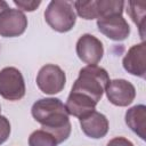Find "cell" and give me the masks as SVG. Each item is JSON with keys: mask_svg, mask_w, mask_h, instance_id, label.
Wrapping results in <instances>:
<instances>
[{"mask_svg": "<svg viewBox=\"0 0 146 146\" xmlns=\"http://www.w3.org/2000/svg\"><path fill=\"white\" fill-rule=\"evenodd\" d=\"M66 83L65 72L55 64H47L42 66L36 75V84L39 89L47 95H55L60 92Z\"/></svg>", "mask_w": 146, "mask_h": 146, "instance_id": "cell-6", "label": "cell"}, {"mask_svg": "<svg viewBox=\"0 0 146 146\" xmlns=\"http://www.w3.org/2000/svg\"><path fill=\"white\" fill-rule=\"evenodd\" d=\"M29 145L30 146H57V141L50 133L40 129V130L33 131L30 135Z\"/></svg>", "mask_w": 146, "mask_h": 146, "instance_id": "cell-16", "label": "cell"}, {"mask_svg": "<svg viewBox=\"0 0 146 146\" xmlns=\"http://www.w3.org/2000/svg\"><path fill=\"white\" fill-rule=\"evenodd\" d=\"M123 68L136 76L145 79L146 74V44L145 42H140L138 44L132 46L128 52L125 54L122 60Z\"/></svg>", "mask_w": 146, "mask_h": 146, "instance_id": "cell-11", "label": "cell"}, {"mask_svg": "<svg viewBox=\"0 0 146 146\" xmlns=\"http://www.w3.org/2000/svg\"><path fill=\"white\" fill-rule=\"evenodd\" d=\"M106 146H133V144L124 137H115L111 139Z\"/></svg>", "mask_w": 146, "mask_h": 146, "instance_id": "cell-19", "label": "cell"}, {"mask_svg": "<svg viewBox=\"0 0 146 146\" xmlns=\"http://www.w3.org/2000/svg\"><path fill=\"white\" fill-rule=\"evenodd\" d=\"M9 8V6H8V3L6 2V1H2V0H0V15L5 11V10H7Z\"/></svg>", "mask_w": 146, "mask_h": 146, "instance_id": "cell-20", "label": "cell"}, {"mask_svg": "<svg viewBox=\"0 0 146 146\" xmlns=\"http://www.w3.org/2000/svg\"><path fill=\"white\" fill-rule=\"evenodd\" d=\"M27 18L19 9L8 8L0 15V35L3 38H15L25 32Z\"/></svg>", "mask_w": 146, "mask_h": 146, "instance_id": "cell-7", "label": "cell"}, {"mask_svg": "<svg viewBox=\"0 0 146 146\" xmlns=\"http://www.w3.org/2000/svg\"><path fill=\"white\" fill-rule=\"evenodd\" d=\"M110 81L108 73L105 68L97 65H87L80 70L71 91L80 92L91 98L95 103H98Z\"/></svg>", "mask_w": 146, "mask_h": 146, "instance_id": "cell-2", "label": "cell"}, {"mask_svg": "<svg viewBox=\"0 0 146 146\" xmlns=\"http://www.w3.org/2000/svg\"><path fill=\"white\" fill-rule=\"evenodd\" d=\"M9 135H10V122L6 116L0 115V145L8 139Z\"/></svg>", "mask_w": 146, "mask_h": 146, "instance_id": "cell-17", "label": "cell"}, {"mask_svg": "<svg viewBox=\"0 0 146 146\" xmlns=\"http://www.w3.org/2000/svg\"><path fill=\"white\" fill-rule=\"evenodd\" d=\"M14 3L19 9H22L24 11H33L40 6L41 1H39V0L38 1H34V0H14Z\"/></svg>", "mask_w": 146, "mask_h": 146, "instance_id": "cell-18", "label": "cell"}, {"mask_svg": "<svg viewBox=\"0 0 146 146\" xmlns=\"http://www.w3.org/2000/svg\"><path fill=\"white\" fill-rule=\"evenodd\" d=\"M107 99L115 106L125 107L130 105L136 97L133 84L124 79H115L108 82L105 89Z\"/></svg>", "mask_w": 146, "mask_h": 146, "instance_id": "cell-9", "label": "cell"}, {"mask_svg": "<svg viewBox=\"0 0 146 146\" xmlns=\"http://www.w3.org/2000/svg\"><path fill=\"white\" fill-rule=\"evenodd\" d=\"M97 27L100 33L114 41L125 40L130 34V26L122 15H111L97 19Z\"/></svg>", "mask_w": 146, "mask_h": 146, "instance_id": "cell-10", "label": "cell"}, {"mask_svg": "<svg viewBox=\"0 0 146 146\" xmlns=\"http://www.w3.org/2000/svg\"><path fill=\"white\" fill-rule=\"evenodd\" d=\"M0 112H1V105H0Z\"/></svg>", "mask_w": 146, "mask_h": 146, "instance_id": "cell-21", "label": "cell"}, {"mask_svg": "<svg viewBox=\"0 0 146 146\" xmlns=\"http://www.w3.org/2000/svg\"><path fill=\"white\" fill-rule=\"evenodd\" d=\"M128 14L131 17L132 22L139 27L140 36L144 41L145 38V2H135L129 1L128 2Z\"/></svg>", "mask_w": 146, "mask_h": 146, "instance_id": "cell-15", "label": "cell"}, {"mask_svg": "<svg viewBox=\"0 0 146 146\" xmlns=\"http://www.w3.org/2000/svg\"><path fill=\"white\" fill-rule=\"evenodd\" d=\"M79 120H80L81 130L89 138L99 139V138L105 137L108 132L110 123H108L107 117L97 111H94L90 114Z\"/></svg>", "mask_w": 146, "mask_h": 146, "instance_id": "cell-12", "label": "cell"}, {"mask_svg": "<svg viewBox=\"0 0 146 146\" xmlns=\"http://www.w3.org/2000/svg\"><path fill=\"white\" fill-rule=\"evenodd\" d=\"M96 105H97V103H95L91 98H89L80 92L71 91L67 97L65 107L70 115L81 119V117L90 114L91 112L96 111L95 110Z\"/></svg>", "mask_w": 146, "mask_h": 146, "instance_id": "cell-13", "label": "cell"}, {"mask_svg": "<svg viewBox=\"0 0 146 146\" xmlns=\"http://www.w3.org/2000/svg\"><path fill=\"white\" fill-rule=\"evenodd\" d=\"M32 116L41 124L42 130L50 133L57 144L65 141L71 135V122L64 103L58 98H42L31 108Z\"/></svg>", "mask_w": 146, "mask_h": 146, "instance_id": "cell-1", "label": "cell"}, {"mask_svg": "<svg viewBox=\"0 0 146 146\" xmlns=\"http://www.w3.org/2000/svg\"><path fill=\"white\" fill-rule=\"evenodd\" d=\"M125 123L131 131L144 140L146 129V106L140 104L129 108L125 113Z\"/></svg>", "mask_w": 146, "mask_h": 146, "instance_id": "cell-14", "label": "cell"}, {"mask_svg": "<svg viewBox=\"0 0 146 146\" xmlns=\"http://www.w3.org/2000/svg\"><path fill=\"white\" fill-rule=\"evenodd\" d=\"M44 19L52 30L59 33L71 31L76 22L74 3L66 0L50 1L44 11Z\"/></svg>", "mask_w": 146, "mask_h": 146, "instance_id": "cell-3", "label": "cell"}, {"mask_svg": "<svg viewBox=\"0 0 146 146\" xmlns=\"http://www.w3.org/2000/svg\"><path fill=\"white\" fill-rule=\"evenodd\" d=\"M76 55L83 63L97 65L104 55L103 43L95 35L86 33L81 35L76 42Z\"/></svg>", "mask_w": 146, "mask_h": 146, "instance_id": "cell-8", "label": "cell"}, {"mask_svg": "<svg viewBox=\"0 0 146 146\" xmlns=\"http://www.w3.org/2000/svg\"><path fill=\"white\" fill-rule=\"evenodd\" d=\"M25 95V82L19 70L5 67L0 71V96L7 100H19Z\"/></svg>", "mask_w": 146, "mask_h": 146, "instance_id": "cell-5", "label": "cell"}, {"mask_svg": "<svg viewBox=\"0 0 146 146\" xmlns=\"http://www.w3.org/2000/svg\"><path fill=\"white\" fill-rule=\"evenodd\" d=\"M76 14L83 19H99L111 15H122L124 1L121 0H90L74 1Z\"/></svg>", "mask_w": 146, "mask_h": 146, "instance_id": "cell-4", "label": "cell"}]
</instances>
